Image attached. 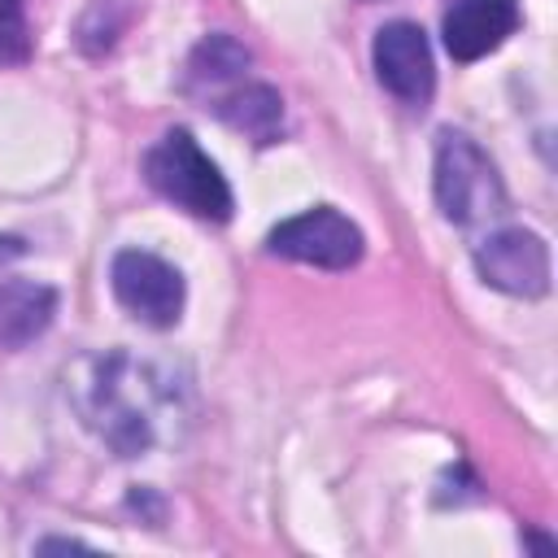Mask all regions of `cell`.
Wrapping results in <instances>:
<instances>
[{
	"mask_svg": "<svg viewBox=\"0 0 558 558\" xmlns=\"http://www.w3.org/2000/svg\"><path fill=\"white\" fill-rule=\"evenodd\" d=\"M244 70H248V48L235 44L231 35H209L196 44V52L187 61V87L192 92L222 87V83H235Z\"/></svg>",
	"mask_w": 558,
	"mask_h": 558,
	"instance_id": "obj_10",
	"label": "cell"
},
{
	"mask_svg": "<svg viewBox=\"0 0 558 558\" xmlns=\"http://www.w3.org/2000/svg\"><path fill=\"white\" fill-rule=\"evenodd\" d=\"M266 248L275 257H288V262H305V266H323V270H349L362 257V231L340 209L318 205V209H305V214L279 222L266 235Z\"/></svg>",
	"mask_w": 558,
	"mask_h": 558,
	"instance_id": "obj_3",
	"label": "cell"
},
{
	"mask_svg": "<svg viewBox=\"0 0 558 558\" xmlns=\"http://www.w3.org/2000/svg\"><path fill=\"white\" fill-rule=\"evenodd\" d=\"M214 113L231 131L248 135L253 144H275L283 135V100H279V92L270 83H235V87H227L222 96H214Z\"/></svg>",
	"mask_w": 558,
	"mask_h": 558,
	"instance_id": "obj_8",
	"label": "cell"
},
{
	"mask_svg": "<svg viewBox=\"0 0 558 558\" xmlns=\"http://www.w3.org/2000/svg\"><path fill=\"white\" fill-rule=\"evenodd\" d=\"M39 549H83V541H39Z\"/></svg>",
	"mask_w": 558,
	"mask_h": 558,
	"instance_id": "obj_13",
	"label": "cell"
},
{
	"mask_svg": "<svg viewBox=\"0 0 558 558\" xmlns=\"http://www.w3.org/2000/svg\"><path fill=\"white\" fill-rule=\"evenodd\" d=\"M144 179L157 196H166L170 205H179L192 218H205V222L231 218V187H227L222 170L201 153L192 131H183V126L166 131L144 153Z\"/></svg>",
	"mask_w": 558,
	"mask_h": 558,
	"instance_id": "obj_1",
	"label": "cell"
},
{
	"mask_svg": "<svg viewBox=\"0 0 558 558\" xmlns=\"http://www.w3.org/2000/svg\"><path fill=\"white\" fill-rule=\"evenodd\" d=\"M57 314V292L35 279H4L0 283V349H22L48 331Z\"/></svg>",
	"mask_w": 558,
	"mask_h": 558,
	"instance_id": "obj_9",
	"label": "cell"
},
{
	"mask_svg": "<svg viewBox=\"0 0 558 558\" xmlns=\"http://www.w3.org/2000/svg\"><path fill=\"white\" fill-rule=\"evenodd\" d=\"M436 205L458 227H480L506 214V187L497 179V166L462 131H440L436 140Z\"/></svg>",
	"mask_w": 558,
	"mask_h": 558,
	"instance_id": "obj_2",
	"label": "cell"
},
{
	"mask_svg": "<svg viewBox=\"0 0 558 558\" xmlns=\"http://www.w3.org/2000/svg\"><path fill=\"white\" fill-rule=\"evenodd\" d=\"M519 31V0H453L445 13V48L453 61H480Z\"/></svg>",
	"mask_w": 558,
	"mask_h": 558,
	"instance_id": "obj_7",
	"label": "cell"
},
{
	"mask_svg": "<svg viewBox=\"0 0 558 558\" xmlns=\"http://www.w3.org/2000/svg\"><path fill=\"white\" fill-rule=\"evenodd\" d=\"M375 78L384 83V92H392L401 105L423 109L436 92V65H432V48L418 22H388L375 31Z\"/></svg>",
	"mask_w": 558,
	"mask_h": 558,
	"instance_id": "obj_6",
	"label": "cell"
},
{
	"mask_svg": "<svg viewBox=\"0 0 558 558\" xmlns=\"http://www.w3.org/2000/svg\"><path fill=\"white\" fill-rule=\"evenodd\" d=\"M475 270L488 288L510 296H545L549 292V248L536 231L501 227L475 244Z\"/></svg>",
	"mask_w": 558,
	"mask_h": 558,
	"instance_id": "obj_5",
	"label": "cell"
},
{
	"mask_svg": "<svg viewBox=\"0 0 558 558\" xmlns=\"http://www.w3.org/2000/svg\"><path fill=\"white\" fill-rule=\"evenodd\" d=\"M109 283L122 310H131L148 327H174L183 314V275L157 253H144V248L113 253Z\"/></svg>",
	"mask_w": 558,
	"mask_h": 558,
	"instance_id": "obj_4",
	"label": "cell"
},
{
	"mask_svg": "<svg viewBox=\"0 0 558 558\" xmlns=\"http://www.w3.org/2000/svg\"><path fill=\"white\" fill-rule=\"evenodd\" d=\"M31 57V31L22 0H0V65H22Z\"/></svg>",
	"mask_w": 558,
	"mask_h": 558,
	"instance_id": "obj_11",
	"label": "cell"
},
{
	"mask_svg": "<svg viewBox=\"0 0 558 558\" xmlns=\"http://www.w3.org/2000/svg\"><path fill=\"white\" fill-rule=\"evenodd\" d=\"M13 257H22V240L0 235V266H4V262H13Z\"/></svg>",
	"mask_w": 558,
	"mask_h": 558,
	"instance_id": "obj_12",
	"label": "cell"
}]
</instances>
